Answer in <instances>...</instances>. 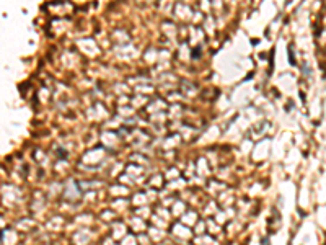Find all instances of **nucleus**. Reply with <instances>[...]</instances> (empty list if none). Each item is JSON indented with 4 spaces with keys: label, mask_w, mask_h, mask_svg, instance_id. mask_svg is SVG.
<instances>
[{
    "label": "nucleus",
    "mask_w": 326,
    "mask_h": 245,
    "mask_svg": "<svg viewBox=\"0 0 326 245\" xmlns=\"http://www.w3.org/2000/svg\"><path fill=\"white\" fill-rule=\"evenodd\" d=\"M261 245H271V244H269L268 239H263V240H261Z\"/></svg>",
    "instance_id": "obj_1"
}]
</instances>
